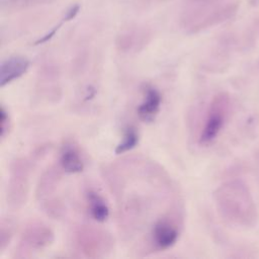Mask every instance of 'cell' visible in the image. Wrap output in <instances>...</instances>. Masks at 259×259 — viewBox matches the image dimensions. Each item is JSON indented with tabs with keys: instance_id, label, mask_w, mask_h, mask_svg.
<instances>
[{
	"instance_id": "6da1fadb",
	"label": "cell",
	"mask_w": 259,
	"mask_h": 259,
	"mask_svg": "<svg viewBox=\"0 0 259 259\" xmlns=\"http://www.w3.org/2000/svg\"><path fill=\"white\" fill-rule=\"evenodd\" d=\"M103 172L118 205L120 228L130 240L138 237V251L151 252V240L159 228L183 226L182 200L158 164L128 158L107 166Z\"/></svg>"
},
{
	"instance_id": "7a4b0ae2",
	"label": "cell",
	"mask_w": 259,
	"mask_h": 259,
	"mask_svg": "<svg viewBox=\"0 0 259 259\" xmlns=\"http://www.w3.org/2000/svg\"><path fill=\"white\" fill-rule=\"evenodd\" d=\"M215 208L227 223L241 227L256 226L259 214L249 186L241 179L222 183L213 192Z\"/></svg>"
},
{
	"instance_id": "3957f363",
	"label": "cell",
	"mask_w": 259,
	"mask_h": 259,
	"mask_svg": "<svg viewBox=\"0 0 259 259\" xmlns=\"http://www.w3.org/2000/svg\"><path fill=\"white\" fill-rule=\"evenodd\" d=\"M196 8L185 11L181 22L182 27L189 33H195L211 27L232 17L237 10L234 4L219 5L218 0H191Z\"/></svg>"
},
{
	"instance_id": "277c9868",
	"label": "cell",
	"mask_w": 259,
	"mask_h": 259,
	"mask_svg": "<svg viewBox=\"0 0 259 259\" xmlns=\"http://www.w3.org/2000/svg\"><path fill=\"white\" fill-rule=\"evenodd\" d=\"M114 240L107 231L94 226L81 225L74 230L73 247L79 256L100 258L113 249Z\"/></svg>"
},
{
	"instance_id": "5b68a950",
	"label": "cell",
	"mask_w": 259,
	"mask_h": 259,
	"mask_svg": "<svg viewBox=\"0 0 259 259\" xmlns=\"http://www.w3.org/2000/svg\"><path fill=\"white\" fill-rule=\"evenodd\" d=\"M55 234L44 222L30 221L23 228L13 257L30 258L53 244Z\"/></svg>"
},
{
	"instance_id": "8992f818",
	"label": "cell",
	"mask_w": 259,
	"mask_h": 259,
	"mask_svg": "<svg viewBox=\"0 0 259 259\" xmlns=\"http://www.w3.org/2000/svg\"><path fill=\"white\" fill-rule=\"evenodd\" d=\"M231 111V98L228 93L215 94L206 110L203 126L199 135L201 145L211 144L223 131Z\"/></svg>"
},
{
	"instance_id": "52a82bcc",
	"label": "cell",
	"mask_w": 259,
	"mask_h": 259,
	"mask_svg": "<svg viewBox=\"0 0 259 259\" xmlns=\"http://www.w3.org/2000/svg\"><path fill=\"white\" fill-rule=\"evenodd\" d=\"M31 163L26 158H15L9 166L7 182V204L12 209H18L25 204L29 191V176Z\"/></svg>"
},
{
	"instance_id": "ba28073f",
	"label": "cell",
	"mask_w": 259,
	"mask_h": 259,
	"mask_svg": "<svg viewBox=\"0 0 259 259\" xmlns=\"http://www.w3.org/2000/svg\"><path fill=\"white\" fill-rule=\"evenodd\" d=\"M60 169V168H59ZM58 168L50 167L39 177L35 196L42 210L50 217H61L64 208L56 192L61 180V174Z\"/></svg>"
},
{
	"instance_id": "9c48e42d",
	"label": "cell",
	"mask_w": 259,
	"mask_h": 259,
	"mask_svg": "<svg viewBox=\"0 0 259 259\" xmlns=\"http://www.w3.org/2000/svg\"><path fill=\"white\" fill-rule=\"evenodd\" d=\"M143 93V100L137 108V114L141 120L151 122L155 119L160 111L162 95L156 87L150 84L144 86Z\"/></svg>"
},
{
	"instance_id": "30bf717a",
	"label": "cell",
	"mask_w": 259,
	"mask_h": 259,
	"mask_svg": "<svg viewBox=\"0 0 259 259\" xmlns=\"http://www.w3.org/2000/svg\"><path fill=\"white\" fill-rule=\"evenodd\" d=\"M30 66V62L23 56H11L0 65V86L4 87L23 76Z\"/></svg>"
},
{
	"instance_id": "8fae6325",
	"label": "cell",
	"mask_w": 259,
	"mask_h": 259,
	"mask_svg": "<svg viewBox=\"0 0 259 259\" xmlns=\"http://www.w3.org/2000/svg\"><path fill=\"white\" fill-rule=\"evenodd\" d=\"M60 169L68 174L81 173L84 170V162L79 149L73 143H65L60 151Z\"/></svg>"
},
{
	"instance_id": "7c38bea8",
	"label": "cell",
	"mask_w": 259,
	"mask_h": 259,
	"mask_svg": "<svg viewBox=\"0 0 259 259\" xmlns=\"http://www.w3.org/2000/svg\"><path fill=\"white\" fill-rule=\"evenodd\" d=\"M87 210L90 217L98 222L104 223L109 218V206L103 196L93 188H89L85 192Z\"/></svg>"
},
{
	"instance_id": "4fadbf2b",
	"label": "cell",
	"mask_w": 259,
	"mask_h": 259,
	"mask_svg": "<svg viewBox=\"0 0 259 259\" xmlns=\"http://www.w3.org/2000/svg\"><path fill=\"white\" fill-rule=\"evenodd\" d=\"M139 133L134 126H128L125 128L121 141L115 147L114 153L116 155L124 154L131 150H133L139 143Z\"/></svg>"
},
{
	"instance_id": "5bb4252c",
	"label": "cell",
	"mask_w": 259,
	"mask_h": 259,
	"mask_svg": "<svg viewBox=\"0 0 259 259\" xmlns=\"http://www.w3.org/2000/svg\"><path fill=\"white\" fill-rule=\"evenodd\" d=\"M15 230V222L11 218H2L0 222V252L2 253L11 242Z\"/></svg>"
},
{
	"instance_id": "9a60e30c",
	"label": "cell",
	"mask_w": 259,
	"mask_h": 259,
	"mask_svg": "<svg viewBox=\"0 0 259 259\" xmlns=\"http://www.w3.org/2000/svg\"><path fill=\"white\" fill-rule=\"evenodd\" d=\"M145 35L139 33L137 35V31H132V32H126L122 36H120V39L118 40V46L119 50L130 52L132 50H138V48L141 45H144L145 40Z\"/></svg>"
},
{
	"instance_id": "2e32d148",
	"label": "cell",
	"mask_w": 259,
	"mask_h": 259,
	"mask_svg": "<svg viewBox=\"0 0 259 259\" xmlns=\"http://www.w3.org/2000/svg\"><path fill=\"white\" fill-rule=\"evenodd\" d=\"M46 0H0L2 7L7 8H23L41 3Z\"/></svg>"
},
{
	"instance_id": "e0dca14e",
	"label": "cell",
	"mask_w": 259,
	"mask_h": 259,
	"mask_svg": "<svg viewBox=\"0 0 259 259\" xmlns=\"http://www.w3.org/2000/svg\"><path fill=\"white\" fill-rule=\"evenodd\" d=\"M1 139H5V137L9 134V131L11 128V121L10 116L8 114V111L5 109L3 105H1Z\"/></svg>"
}]
</instances>
